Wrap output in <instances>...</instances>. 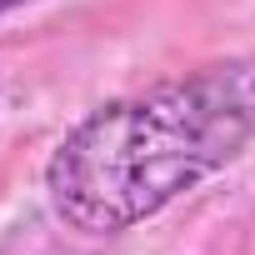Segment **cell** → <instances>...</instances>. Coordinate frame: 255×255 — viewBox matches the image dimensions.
Segmentation results:
<instances>
[{
	"mask_svg": "<svg viewBox=\"0 0 255 255\" xmlns=\"http://www.w3.org/2000/svg\"><path fill=\"white\" fill-rule=\"evenodd\" d=\"M20 5H30V0H0V15H10V10H20Z\"/></svg>",
	"mask_w": 255,
	"mask_h": 255,
	"instance_id": "obj_2",
	"label": "cell"
},
{
	"mask_svg": "<svg viewBox=\"0 0 255 255\" xmlns=\"http://www.w3.org/2000/svg\"><path fill=\"white\" fill-rule=\"evenodd\" d=\"M255 140V55L210 60L95 105L45 160L50 210L80 235H125Z\"/></svg>",
	"mask_w": 255,
	"mask_h": 255,
	"instance_id": "obj_1",
	"label": "cell"
}]
</instances>
